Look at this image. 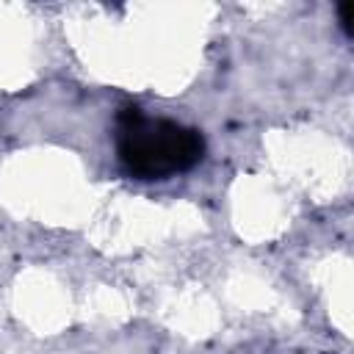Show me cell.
I'll list each match as a JSON object with an SVG mask.
<instances>
[{"instance_id":"cell-1","label":"cell","mask_w":354,"mask_h":354,"mask_svg":"<svg viewBox=\"0 0 354 354\" xmlns=\"http://www.w3.org/2000/svg\"><path fill=\"white\" fill-rule=\"evenodd\" d=\"M116 155L127 174L138 180H166L188 171L205 158V136L171 119H147L138 105L116 113Z\"/></svg>"},{"instance_id":"cell-2","label":"cell","mask_w":354,"mask_h":354,"mask_svg":"<svg viewBox=\"0 0 354 354\" xmlns=\"http://www.w3.org/2000/svg\"><path fill=\"white\" fill-rule=\"evenodd\" d=\"M337 19H340V28L346 36H351V22H354V3H343L337 8Z\"/></svg>"}]
</instances>
